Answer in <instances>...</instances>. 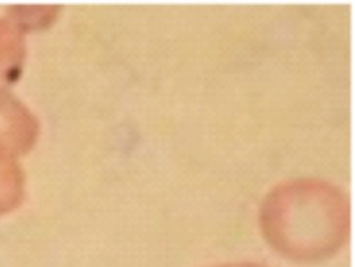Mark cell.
Returning a JSON list of instances; mask_svg holds the SVG:
<instances>
[{
    "label": "cell",
    "mask_w": 355,
    "mask_h": 267,
    "mask_svg": "<svg viewBox=\"0 0 355 267\" xmlns=\"http://www.w3.org/2000/svg\"><path fill=\"white\" fill-rule=\"evenodd\" d=\"M209 267H268L259 262H249V261H242V262H228V264H220L215 266Z\"/></svg>",
    "instance_id": "2"
},
{
    "label": "cell",
    "mask_w": 355,
    "mask_h": 267,
    "mask_svg": "<svg viewBox=\"0 0 355 267\" xmlns=\"http://www.w3.org/2000/svg\"><path fill=\"white\" fill-rule=\"evenodd\" d=\"M266 241L282 255L318 262L336 255L350 234V202L340 187L318 178L284 180L259 209Z\"/></svg>",
    "instance_id": "1"
}]
</instances>
